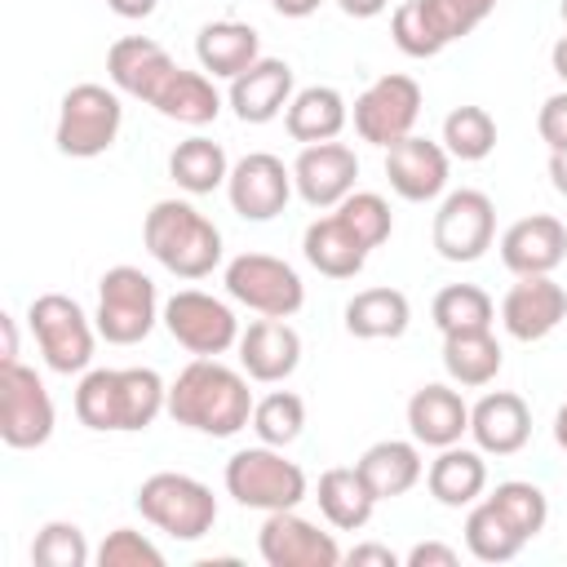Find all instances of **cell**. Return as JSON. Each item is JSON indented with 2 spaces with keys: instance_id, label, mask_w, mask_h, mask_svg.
<instances>
[{
  "instance_id": "cell-1",
  "label": "cell",
  "mask_w": 567,
  "mask_h": 567,
  "mask_svg": "<svg viewBox=\"0 0 567 567\" xmlns=\"http://www.w3.org/2000/svg\"><path fill=\"white\" fill-rule=\"evenodd\" d=\"M248 372L230 368L221 359H190L173 385H168V416L195 434L208 439H230L252 421V390H248Z\"/></svg>"
},
{
  "instance_id": "cell-2",
  "label": "cell",
  "mask_w": 567,
  "mask_h": 567,
  "mask_svg": "<svg viewBox=\"0 0 567 567\" xmlns=\"http://www.w3.org/2000/svg\"><path fill=\"white\" fill-rule=\"evenodd\" d=\"M168 412V385L155 368H89L75 385V416L97 434H137Z\"/></svg>"
},
{
  "instance_id": "cell-3",
  "label": "cell",
  "mask_w": 567,
  "mask_h": 567,
  "mask_svg": "<svg viewBox=\"0 0 567 567\" xmlns=\"http://www.w3.org/2000/svg\"><path fill=\"white\" fill-rule=\"evenodd\" d=\"M142 244L177 279H208L221 266V257H226L221 230L190 199H159V204H151V213L142 221Z\"/></svg>"
},
{
  "instance_id": "cell-4",
  "label": "cell",
  "mask_w": 567,
  "mask_h": 567,
  "mask_svg": "<svg viewBox=\"0 0 567 567\" xmlns=\"http://www.w3.org/2000/svg\"><path fill=\"white\" fill-rule=\"evenodd\" d=\"M221 483H226V496H235L244 509H261V514L297 509L306 501V492H310L306 470L297 461H288L284 447H270V443L239 447L226 461Z\"/></svg>"
},
{
  "instance_id": "cell-5",
  "label": "cell",
  "mask_w": 567,
  "mask_h": 567,
  "mask_svg": "<svg viewBox=\"0 0 567 567\" xmlns=\"http://www.w3.org/2000/svg\"><path fill=\"white\" fill-rule=\"evenodd\" d=\"M137 514L155 532H164L173 540H204L213 532V523H217V496L195 474L159 470V474L142 478V487H137Z\"/></svg>"
},
{
  "instance_id": "cell-6",
  "label": "cell",
  "mask_w": 567,
  "mask_h": 567,
  "mask_svg": "<svg viewBox=\"0 0 567 567\" xmlns=\"http://www.w3.org/2000/svg\"><path fill=\"white\" fill-rule=\"evenodd\" d=\"M492 9H496V0H403L390 13V35H394L399 53L434 58L447 44L465 40Z\"/></svg>"
},
{
  "instance_id": "cell-7",
  "label": "cell",
  "mask_w": 567,
  "mask_h": 567,
  "mask_svg": "<svg viewBox=\"0 0 567 567\" xmlns=\"http://www.w3.org/2000/svg\"><path fill=\"white\" fill-rule=\"evenodd\" d=\"M27 323H31V337L53 372H62V377L89 372L93 350H97V323L84 315V306L75 297L40 292L27 306Z\"/></svg>"
},
{
  "instance_id": "cell-8",
  "label": "cell",
  "mask_w": 567,
  "mask_h": 567,
  "mask_svg": "<svg viewBox=\"0 0 567 567\" xmlns=\"http://www.w3.org/2000/svg\"><path fill=\"white\" fill-rule=\"evenodd\" d=\"M120 124H124V106H120V89H106V84H71L62 93V106H58V124H53V142L62 155L71 159H97L115 146L120 137Z\"/></svg>"
},
{
  "instance_id": "cell-9",
  "label": "cell",
  "mask_w": 567,
  "mask_h": 567,
  "mask_svg": "<svg viewBox=\"0 0 567 567\" xmlns=\"http://www.w3.org/2000/svg\"><path fill=\"white\" fill-rule=\"evenodd\" d=\"M164 306H159V292H155V279L137 266H111L102 279H97V310H93V323H97V337L111 341V346H137L151 337V328L159 323Z\"/></svg>"
},
{
  "instance_id": "cell-10",
  "label": "cell",
  "mask_w": 567,
  "mask_h": 567,
  "mask_svg": "<svg viewBox=\"0 0 567 567\" xmlns=\"http://www.w3.org/2000/svg\"><path fill=\"white\" fill-rule=\"evenodd\" d=\"M221 284L230 292V301L248 306L252 315H270V319H292L306 306V284L301 275L270 252H239L226 261Z\"/></svg>"
},
{
  "instance_id": "cell-11",
  "label": "cell",
  "mask_w": 567,
  "mask_h": 567,
  "mask_svg": "<svg viewBox=\"0 0 567 567\" xmlns=\"http://www.w3.org/2000/svg\"><path fill=\"white\" fill-rule=\"evenodd\" d=\"M58 412L35 368L27 363H0V439L13 452L44 447L53 439Z\"/></svg>"
},
{
  "instance_id": "cell-12",
  "label": "cell",
  "mask_w": 567,
  "mask_h": 567,
  "mask_svg": "<svg viewBox=\"0 0 567 567\" xmlns=\"http://www.w3.org/2000/svg\"><path fill=\"white\" fill-rule=\"evenodd\" d=\"M496 239V204L492 195L474 190V186H461V190H447L439 199V213H434V226H430V244L443 261H456V266H470L478 261Z\"/></svg>"
},
{
  "instance_id": "cell-13",
  "label": "cell",
  "mask_w": 567,
  "mask_h": 567,
  "mask_svg": "<svg viewBox=\"0 0 567 567\" xmlns=\"http://www.w3.org/2000/svg\"><path fill=\"white\" fill-rule=\"evenodd\" d=\"M159 323L168 328V337H173L182 350H190V354H199V359L226 354L230 346H239V332H244L239 319H235V310H230L221 297L199 292V288L173 292V297L164 301Z\"/></svg>"
},
{
  "instance_id": "cell-14",
  "label": "cell",
  "mask_w": 567,
  "mask_h": 567,
  "mask_svg": "<svg viewBox=\"0 0 567 567\" xmlns=\"http://www.w3.org/2000/svg\"><path fill=\"white\" fill-rule=\"evenodd\" d=\"M350 120H354L359 142H372V146L385 151V146L403 142L416 128V120H421V84L412 75H403V71H385L354 97Z\"/></svg>"
},
{
  "instance_id": "cell-15",
  "label": "cell",
  "mask_w": 567,
  "mask_h": 567,
  "mask_svg": "<svg viewBox=\"0 0 567 567\" xmlns=\"http://www.w3.org/2000/svg\"><path fill=\"white\" fill-rule=\"evenodd\" d=\"M257 554L266 567H337V563H346L337 536L323 532L319 523L301 518L297 509L266 514V523L257 532Z\"/></svg>"
},
{
  "instance_id": "cell-16",
  "label": "cell",
  "mask_w": 567,
  "mask_h": 567,
  "mask_svg": "<svg viewBox=\"0 0 567 567\" xmlns=\"http://www.w3.org/2000/svg\"><path fill=\"white\" fill-rule=\"evenodd\" d=\"M292 190H297L292 186V168L270 151H248L244 159L230 164V177H226V199L244 221L279 217L288 208Z\"/></svg>"
},
{
  "instance_id": "cell-17",
  "label": "cell",
  "mask_w": 567,
  "mask_h": 567,
  "mask_svg": "<svg viewBox=\"0 0 567 567\" xmlns=\"http://www.w3.org/2000/svg\"><path fill=\"white\" fill-rule=\"evenodd\" d=\"M447 173H452V155L443 151V142H430V137L408 133L403 142L385 146V182L408 204L439 199L447 190Z\"/></svg>"
},
{
  "instance_id": "cell-18",
  "label": "cell",
  "mask_w": 567,
  "mask_h": 567,
  "mask_svg": "<svg viewBox=\"0 0 567 567\" xmlns=\"http://www.w3.org/2000/svg\"><path fill=\"white\" fill-rule=\"evenodd\" d=\"M567 319V288L554 284V275H518L509 292L501 297V323L514 341H545Z\"/></svg>"
},
{
  "instance_id": "cell-19",
  "label": "cell",
  "mask_w": 567,
  "mask_h": 567,
  "mask_svg": "<svg viewBox=\"0 0 567 567\" xmlns=\"http://www.w3.org/2000/svg\"><path fill=\"white\" fill-rule=\"evenodd\" d=\"M359 177V155L346 142H315L301 146L292 159V186L310 208H337Z\"/></svg>"
},
{
  "instance_id": "cell-20",
  "label": "cell",
  "mask_w": 567,
  "mask_h": 567,
  "mask_svg": "<svg viewBox=\"0 0 567 567\" xmlns=\"http://www.w3.org/2000/svg\"><path fill=\"white\" fill-rule=\"evenodd\" d=\"M177 71V62L168 58V49L151 35H124L106 49V80L111 89H120L124 97L137 102H155V93L164 89V80Z\"/></svg>"
},
{
  "instance_id": "cell-21",
  "label": "cell",
  "mask_w": 567,
  "mask_h": 567,
  "mask_svg": "<svg viewBox=\"0 0 567 567\" xmlns=\"http://www.w3.org/2000/svg\"><path fill=\"white\" fill-rule=\"evenodd\" d=\"M292 66L284 58H257L248 71H239L226 89V102L239 124H270L292 102Z\"/></svg>"
},
{
  "instance_id": "cell-22",
  "label": "cell",
  "mask_w": 567,
  "mask_h": 567,
  "mask_svg": "<svg viewBox=\"0 0 567 567\" xmlns=\"http://www.w3.org/2000/svg\"><path fill=\"white\" fill-rule=\"evenodd\" d=\"M567 257V226L554 213H532L505 226L501 261L509 275H554Z\"/></svg>"
},
{
  "instance_id": "cell-23",
  "label": "cell",
  "mask_w": 567,
  "mask_h": 567,
  "mask_svg": "<svg viewBox=\"0 0 567 567\" xmlns=\"http://www.w3.org/2000/svg\"><path fill=\"white\" fill-rule=\"evenodd\" d=\"M470 439L483 456H514L532 439V408L514 390H487L470 408Z\"/></svg>"
},
{
  "instance_id": "cell-24",
  "label": "cell",
  "mask_w": 567,
  "mask_h": 567,
  "mask_svg": "<svg viewBox=\"0 0 567 567\" xmlns=\"http://www.w3.org/2000/svg\"><path fill=\"white\" fill-rule=\"evenodd\" d=\"M301 363V337L288 319H252L244 332H239V368L261 381V385H279L297 372Z\"/></svg>"
},
{
  "instance_id": "cell-25",
  "label": "cell",
  "mask_w": 567,
  "mask_h": 567,
  "mask_svg": "<svg viewBox=\"0 0 567 567\" xmlns=\"http://www.w3.org/2000/svg\"><path fill=\"white\" fill-rule=\"evenodd\" d=\"M408 430L421 447H452L470 434V403L461 399L456 385L430 381L421 390H412L408 399Z\"/></svg>"
},
{
  "instance_id": "cell-26",
  "label": "cell",
  "mask_w": 567,
  "mask_h": 567,
  "mask_svg": "<svg viewBox=\"0 0 567 567\" xmlns=\"http://www.w3.org/2000/svg\"><path fill=\"white\" fill-rule=\"evenodd\" d=\"M346 124H350V106H346L341 89H332V84H306V89H297L292 102H288V111H284V128L301 146L337 142Z\"/></svg>"
},
{
  "instance_id": "cell-27",
  "label": "cell",
  "mask_w": 567,
  "mask_h": 567,
  "mask_svg": "<svg viewBox=\"0 0 567 567\" xmlns=\"http://www.w3.org/2000/svg\"><path fill=\"white\" fill-rule=\"evenodd\" d=\"M425 487H430V496L439 505L470 509L487 492V461H483V452L478 447H461V443L439 447V456L425 470Z\"/></svg>"
},
{
  "instance_id": "cell-28",
  "label": "cell",
  "mask_w": 567,
  "mask_h": 567,
  "mask_svg": "<svg viewBox=\"0 0 567 567\" xmlns=\"http://www.w3.org/2000/svg\"><path fill=\"white\" fill-rule=\"evenodd\" d=\"M354 465L368 478L377 501H394V496L412 492L425 478V461H421V443L416 439H381Z\"/></svg>"
},
{
  "instance_id": "cell-29",
  "label": "cell",
  "mask_w": 567,
  "mask_h": 567,
  "mask_svg": "<svg viewBox=\"0 0 567 567\" xmlns=\"http://www.w3.org/2000/svg\"><path fill=\"white\" fill-rule=\"evenodd\" d=\"M195 58H199V71H208L213 80H235L239 71H248L261 58V35L248 22L221 18V22L199 27Z\"/></svg>"
},
{
  "instance_id": "cell-30",
  "label": "cell",
  "mask_w": 567,
  "mask_h": 567,
  "mask_svg": "<svg viewBox=\"0 0 567 567\" xmlns=\"http://www.w3.org/2000/svg\"><path fill=\"white\" fill-rule=\"evenodd\" d=\"M315 501H319V514L328 518V527L337 532H359L368 527L372 509H377V496L368 487V478L359 474V465H332L319 474V487H315Z\"/></svg>"
},
{
  "instance_id": "cell-31",
  "label": "cell",
  "mask_w": 567,
  "mask_h": 567,
  "mask_svg": "<svg viewBox=\"0 0 567 567\" xmlns=\"http://www.w3.org/2000/svg\"><path fill=\"white\" fill-rule=\"evenodd\" d=\"M301 252H306V261H310L319 275H328V279H354V275L363 270V261H368V248L350 235V226H346L337 213L315 217V221L306 226Z\"/></svg>"
},
{
  "instance_id": "cell-32",
  "label": "cell",
  "mask_w": 567,
  "mask_h": 567,
  "mask_svg": "<svg viewBox=\"0 0 567 567\" xmlns=\"http://www.w3.org/2000/svg\"><path fill=\"white\" fill-rule=\"evenodd\" d=\"M412 323V301L399 288H363L346 301V332L359 341H399Z\"/></svg>"
},
{
  "instance_id": "cell-33",
  "label": "cell",
  "mask_w": 567,
  "mask_h": 567,
  "mask_svg": "<svg viewBox=\"0 0 567 567\" xmlns=\"http://www.w3.org/2000/svg\"><path fill=\"white\" fill-rule=\"evenodd\" d=\"M151 106H155L164 120H173V124L204 128V124H213V120L221 115V93H217V84H213L208 71H186V66H177V71L164 80V89L155 93Z\"/></svg>"
},
{
  "instance_id": "cell-34",
  "label": "cell",
  "mask_w": 567,
  "mask_h": 567,
  "mask_svg": "<svg viewBox=\"0 0 567 567\" xmlns=\"http://www.w3.org/2000/svg\"><path fill=\"white\" fill-rule=\"evenodd\" d=\"M168 177L177 182V190L186 195H213L217 186H226L230 177V159L221 151V142L213 137H186L168 151Z\"/></svg>"
},
{
  "instance_id": "cell-35",
  "label": "cell",
  "mask_w": 567,
  "mask_h": 567,
  "mask_svg": "<svg viewBox=\"0 0 567 567\" xmlns=\"http://www.w3.org/2000/svg\"><path fill=\"white\" fill-rule=\"evenodd\" d=\"M505 354H501V341L487 332H456V337H443V372L452 385H465V390H478V385H492L496 372H501Z\"/></svg>"
},
{
  "instance_id": "cell-36",
  "label": "cell",
  "mask_w": 567,
  "mask_h": 567,
  "mask_svg": "<svg viewBox=\"0 0 567 567\" xmlns=\"http://www.w3.org/2000/svg\"><path fill=\"white\" fill-rule=\"evenodd\" d=\"M430 319H434V328L443 337L487 332L496 323V306H492V297L478 284H447V288H439V297L430 306Z\"/></svg>"
},
{
  "instance_id": "cell-37",
  "label": "cell",
  "mask_w": 567,
  "mask_h": 567,
  "mask_svg": "<svg viewBox=\"0 0 567 567\" xmlns=\"http://www.w3.org/2000/svg\"><path fill=\"white\" fill-rule=\"evenodd\" d=\"M523 536L509 527V518L487 501V496H478L474 505H470V514H465V549L478 558V563H509V558H518L523 554Z\"/></svg>"
},
{
  "instance_id": "cell-38",
  "label": "cell",
  "mask_w": 567,
  "mask_h": 567,
  "mask_svg": "<svg viewBox=\"0 0 567 567\" xmlns=\"http://www.w3.org/2000/svg\"><path fill=\"white\" fill-rule=\"evenodd\" d=\"M443 151L461 164H478L496 151V120L487 106H452L443 115Z\"/></svg>"
},
{
  "instance_id": "cell-39",
  "label": "cell",
  "mask_w": 567,
  "mask_h": 567,
  "mask_svg": "<svg viewBox=\"0 0 567 567\" xmlns=\"http://www.w3.org/2000/svg\"><path fill=\"white\" fill-rule=\"evenodd\" d=\"M252 434H257V443H270V447H288V443H297L301 439V430H306V403H301V394H292V390H270V394H261L257 403H252Z\"/></svg>"
},
{
  "instance_id": "cell-40",
  "label": "cell",
  "mask_w": 567,
  "mask_h": 567,
  "mask_svg": "<svg viewBox=\"0 0 567 567\" xmlns=\"http://www.w3.org/2000/svg\"><path fill=\"white\" fill-rule=\"evenodd\" d=\"M487 501L509 518V527H514L523 540H536V536L545 532V523H549V501H545V492H540L536 483H527V478H505V483H496V487L487 492Z\"/></svg>"
},
{
  "instance_id": "cell-41",
  "label": "cell",
  "mask_w": 567,
  "mask_h": 567,
  "mask_svg": "<svg viewBox=\"0 0 567 567\" xmlns=\"http://www.w3.org/2000/svg\"><path fill=\"white\" fill-rule=\"evenodd\" d=\"M332 213L350 226V235H354L368 252L381 248V244L390 239V230H394V213H390L385 195H377V190H350Z\"/></svg>"
},
{
  "instance_id": "cell-42",
  "label": "cell",
  "mask_w": 567,
  "mask_h": 567,
  "mask_svg": "<svg viewBox=\"0 0 567 567\" xmlns=\"http://www.w3.org/2000/svg\"><path fill=\"white\" fill-rule=\"evenodd\" d=\"M89 558H93V549H89L84 532L75 523H66V518L44 523L35 532V540H31V563L35 567H84Z\"/></svg>"
},
{
  "instance_id": "cell-43",
  "label": "cell",
  "mask_w": 567,
  "mask_h": 567,
  "mask_svg": "<svg viewBox=\"0 0 567 567\" xmlns=\"http://www.w3.org/2000/svg\"><path fill=\"white\" fill-rule=\"evenodd\" d=\"M93 558H97V567H164V549L133 527L106 532V540L97 545Z\"/></svg>"
},
{
  "instance_id": "cell-44",
  "label": "cell",
  "mask_w": 567,
  "mask_h": 567,
  "mask_svg": "<svg viewBox=\"0 0 567 567\" xmlns=\"http://www.w3.org/2000/svg\"><path fill=\"white\" fill-rule=\"evenodd\" d=\"M536 133L549 151H567V89L563 93H549L536 111Z\"/></svg>"
},
{
  "instance_id": "cell-45",
  "label": "cell",
  "mask_w": 567,
  "mask_h": 567,
  "mask_svg": "<svg viewBox=\"0 0 567 567\" xmlns=\"http://www.w3.org/2000/svg\"><path fill=\"white\" fill-rule=\"evenodd\" d=\"M403 563H408V567H456L461 554H456L452 545H443V540H416V545L403 554Z\"/></svg>"
},
{
  "instance_id": "cell-46",
  "label": "cell",
  "mask_w": 567,
  "mask_h": 567,
  "mask_svg": "<svg viewBox=\"0 0 567 567\" xmlns=\"http://www.w3.org/2000/svg\"><path fill=\"white\" fill-rule=\"evenodd\" d=\"M346 563H354V567H399V554H394L390 545L368 540V545H354V549L346 554Z\"/></svg>"
},
{
  "instance_id": "cell-47",
  "label": "cell",
  "mask_w": 567,
  "mask_h": 567,
  "mask_svg": "<svg viewBox=\"0 0 567 567\" xmlns=\"http://www.w3.org/2000/svg\"><path fill=\"white\" fill-rule=\"evenodd\" d=\"M155 4H159V0H106V9H111L115 18H128V22L151 18V13H155Z\"/></svg>"
},
{
  "instance_id": "cell-48",
  "label": "cell",
  "mask_w": 567,
  "mask_h": 567,
  "mask_svg": "<svg viewBox=\"0 0 567 567\" xmlns=\"http://www.w3.org/2000/svg\"><path fill=\"white\" fill-rule=\"evenodd\" d=\"M337 9H341L346 18H377V13L390 9V0H337Z\"/></svg>"
},
{
  "instance_id": "cell-49",
  "label": "cell",
  "mask_w": 567,
  "mask_h": 567,
  "mask_svg": "<svg viewBox=\"0 0 567 567\" xmlns=\"http://www.w3.org/2000/svg\"><path fill=\"white\" fill-rule=\"evenodd\" d=\"M319 4L323 0H270V9L279 18H310V13H319Z\"/></svg>"
},
{
  "instance_id": "cell-50",
  "label": "cell",
  "mask_w": 567,
  "mask_h": 567,
  "mask_svg": "<svg viewBox=\"0 0 567 567\" xmlns=\"http://www.w3.org/2000/svg\"><path fill=\"white\" fill-rule=\"evenodd\" d=\"M549 182L567 199V151H549Z\"/></svg>"
},
{
  "instance_id": "cell-51",
  "label": "cell",
  "mask_w": 567,
  "mask_h": 567,
  "mask_svg": "<svg viewBox=\"0 0 567 567\" xmlns=\"http://www.w3.org/2000/svg\"><path fill=\"white\" fill-rule=\"evenodd\" d=\"M0 332H4V354H0V363H18V328H13V315H0Z\"/></svg>"
},
{
  "instance_id": "cell-52",
  "label": "cell",
  "mask_w": 567,
  "mask_h": 567,
  "mask_svg": "<svg viewBox=\"0 0 567 567\" xmlns=\"http://www.w3.org/2000/svg\"><path fill=\"white\" fill-rule=\"evenodd\" d=\"M549 66H554V75L567 84V35L554 40V49H549Z\"/></svg>"
},
{
  "instance_id": "cell-53",
  "label": "cell",
  "mask_w": 567,
  "mask_h": 567,
  "mask_svg": "<svg viewBox=\"0 0 567 567\" xmlns=\"http://www.w3.org/2000/svg\"><path fill=\"white\" fill-rule=\"evenodd\" d=\"M554 443H558V447L567 452V403H563V408L554 412Z\"/></svg>"
},
{
  "instance_id": "cell-54",
  "label": "cell",
  "mask_w": 567,
  "mask_h": 567,
  "mask_svg": "<svg viewBox=\"0 0 567 567\" xmlns=\"http://www.w3.org/2000/svg\"><path fill=\"white\" fill-rule=\"evenodd\" d=\"M558 13H563V27H567V0H563V4H558Z\"/></svg>"
}]
</instances>
